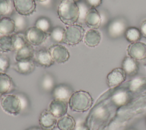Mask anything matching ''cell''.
<instances>
[{"label": "cell", "instance_id": "obj_11", "mask_svg": "<svg viewBox=\"0 0 146 130\" xmlns=\"http://www.w3.org/2000/svg\"><path fill=\"white\" fill-rule=\"evenodd\" d=\"M58 118L47 109L42 111L39 118L40 127L44 130H53L57 124Z\"/></svg>", "mask_w": 146, "mask_h": 130}, {"label": "cell", "instance_id": "obj_3", "mask_svg": "<svg viewBox=\"0 0 146 130\" xmlns=\"http://www.w3.org/2000/svg\"><path fill=\"white\" fill-rule=\"evenodd\" d=\"M23 105L24 104L21 98L17 95L7 94L3 95L1 99L2 109L5 112L10 115H18Z\"/></svg>", "mask_w": 146, "mask_h": 130}, {"label": "cell", "instance_id": "obj_19", "mask_svg": "<svg viewBox=\"0 0 146 130\" xmlns=\"http://www.w3.org/2000/svg\"><path fill=\"white\" fill-rule=\"evenodd\" d=\"M101 40V34L96 29H90L85 32L83 41L85 44L89 47L97 46Z\"/></svg>", "mask_w": 146, "mask_h": 130}, {"label": "cell", "instance_id": "obj_9", "mask_svg": "<svg viewBox=\"0 0 146 130\" xmlns=\"http://www.w3.org/2000/svg\"><path fill=\"white\" fill-rule=\"evenodd\" d=\"M127 75L122 68L116 67L107 76V84L110 88H115L121 84L126 79Z\"/></svg>", "mask_w": 146, "mask_h": 130}, {"label": "cell", "instance_id": "obj_7", "mask_svg": "<svg viewBox=\"0 0 146 130\" xmlns=\"http://www.w3.org/2000/svg\"><path fill=\"white\" fill-rule=\"evenodd\" d=\"M16 12L22 16H30L36 11L35 0H13Z\"/></svg>", "mask_w": 146, "mask_h": 130}, {"label": "cell", "instance_id": "obj_1", "mask_svg": "<svg viewBox=\"0 0 146 130\" xmlns=\"http://www.w3.org/2000/svg\"><path fill=\"white\" fill-rule=\"evenodd\" d=\"M57 14L64 25L69 26L75 24L79 18L78 5L73 0H62L58 6Z\"/></svg>", "mask_w": 146, "mask_h": 130}, {"label": "cell", "instance_id": "obj_35", "mask_svg": "<svg viewBox=\"0 0 146 130\" xmlns=\"http://www.w3.org/2000/svg\"><path fill=\"white\" fill-rule=\"evenodd\" d=\"M102 1L103 0H86V3L90 8H96L102 4Z\"/></svg>", "mask_w": 146, "mask_h": 130}, {"label": "cell", "instance_id": "obj_22", "mask_svg": "<svg viewBox=\"0 0 146 130\" xmlns=\"http://www.w3.org/2000/svg\"><path fill=\"white\" fill-rule=\"evenodd\" d=\"M35 51L33 46L27 43L21 48L16 51L15 59V61L27 60L33 59Z\"/></svg>", "mask_w": 146, "mask_h": 130}, {"label": "cell", "instance_id": "obj_41", "mask_svg": "<svg viewBox=\"0 0 146 130\" xmlns=\"http://www.w3.org/2000/svg\"><path fill=\"white\" fill-rule=\"evenodd\" d=\"M128 130H136V129H133V128H131V129H129Z\"/></svg>", "mask_w": 146, "mask_h": 130}, {"label": "cell", "instance_id": "obj_20", "mask_svg": "<svg viewBox=\"0 0 146 130\" xmlns=\"http://www.w3.org/2000/svg\"><path fill=\"white\" fill-rule=\"evenodd\" d=\"M15 32L14 19L9 17H3L0 19V36L12 35Z\"/></svg>", "mask_w": 146, "mask_h": 130}, {"label": "cell", "instance_id": "obj_18", "mask_svg": "<svg viewBox=\"0 0 146 130\" xmlns=\"http://www.w3.org/2000/svg\"><path fill=\"white\" fill-rule=\"evenodd\" d=\"M121 68L124 71L126 75L129 76L136 75L138 73L139 69L137 60L129 56H127L123 59Z\"/></svg>", "mask_w": 146, "mask_h": 130}, {"label": "cell", "instance_id": "obj_33", "mask_svg": "<svg viewBox=\"0 0 146 130\" xmlns=\"http://www.w3.org/2000/svg\"><path fill=\"white\" fill-rule=\"evenodd\" d=\"M10 0H0V17L5 16L11 12Z\"/></svg>", "mask_w": 146, "mask_h": 130}, {"label": "cell", "instance_id": "obj_39", "mask_svg": "<svg viewBox=\"0 0 146 130\" xmlns=\"http://www.w3.org/2000/svg\"><path fill=\"white\" fill-rule=\"evenodd\" d=\"M36 1H38L39 2H45V1H46L47 0H36Z\"/></svg>", "mask_w": 146, "mask_h": 130}, {"label": "cell", "instance_id": "obj_32", "mask_svg": "<svg viewBox=\"0 0 146 130\" xmlns=\"http://www.w3.org/2000/svg\"><path fill=\"white\" fill-rule=\"evenodd\" d=\"M10 66V59L4 54L0 55V73H5Z\"/></svg>", "mask_w": 146, "mask_h": 130}, {"label": "cell", "instance_id": "obj_29", "mask_svg": "<svg viewBox=\"0 0 146 130\" xmlns=\"http://www.w3.org/2000/svg\"><path fill=\"white\" fill-rule=\"evenodd\" d=\"M14 42V51H17L27 43L25 35L22 32H16L13 34Z\"/></svg>", "mask_w": 146, "mask_h": 130}, {"label": "cell", "instance_id": "obj_31", "mask_svg": "<svg viewBox=\"0 0 146 130\" xmlns=\"http://www.w3.org/2000/svg\"><path fill=\"white\" fill-rule=\"evenodd\" d=\"M54 84V79L51 75L46 74L43 76L41 82V86L44 90H52L55 87Z\"/></svg>", "mask_w": 146, "mask_h": 130}, {"label": "cell", "instance_id": "obj_21", "mask_svg": "<svg viewBox=\"0 0 146 130\" xmlns=\"http://www.w3.org/2000/svg\"><path fill=\"white\" fill-rule=\"evenodd\" d=\"M125 84L126 88L132 93L146 91V77L135 78L128 81Z\"/></svg>", "mask_w": 146, "mask_h": 130}, {"label": "cell", "instance_id": "obj_6", "mask_svg": "<svg viewBox=\"0 0 146 130\" xmlns=\"http://www.w3.org/2000/svg\"><path fill=\"white\" fill-rule=\"evenodd\" d=\"M127 28V23L124 18H116L109 23L107 32L111 38H117L125 34Z\"/></svg>", "mask_w": 146, "mask_h": 130}, {"label": "cell", "instance_id": "obj_27", "mask_svg": "<svg viewBox=\"0 0 146 130\" xmlns=\"http://www.w3.org/2000/svg\"><path fill=\"white\" fill-rule=\"evenodd\" d=\"M34 26L48 34L50 33L52 29L50 20L45 17H41L39 18L36 21Z\"/></svg>", "mask_w": 146, "mask_h": 130}, {"label": "cell", "instance_id": "obj_34", "mask_svg": "<svg viewBox=\"0 0 146 130\" xmlns=\"http://www.w3.org/2000/svg\"><path fill=\"white\" fill-rule=\"evenodd\" d=\"M78 6L79 8V18L78 21L82 20L84 22V18H85L86 15L90 9L87 7L88 5L86 4V3H80L79 4L78 3Z\"/></svg>", "mask_w": 146, "mask_h": 130}, {"label": "cell", "instance_id": "obj_25", "mask_svg": "<svg viewBox=\"0 0 146 130\" xmlns=\"http://www.w3.org/2000/svg\"><path fill=\"white\" fill-rule=\"evenodd\" d=\"M12 51H14L13 34L0 36V52L5 53Z\"/></svg>", "mask_w": 146, "mask_h": 130}, {"label": "cell", "instance_id": "obj_12", "mask_svg": "<svg viewBox=\"0 0 146 130\" xmlns=\"http://www.w3.org/2000/svg\"><path fill=\"white\" fill-rule=\"evenodd\" d=\"M128 56L136 60H141L146 59V44L137 42L131 43L127 47Z\"/></svg>", "mask_w": 146, "mask_h": 130}, {"label": "cell", "instance_id": "obj_43", "mask_svg": "<svg viewBox=\"0 0 146 130\" xmlns=\"http://www.w3.org/2000/svg\"><path fill=\"white\" fill-rule=\"evenodd\" d=\"M1 17H0V19H1Z\"/></svg>", "mask_w": 146, "mask_h": 130}, {"label": "cell", "instance_id": "obj_5", "mask_svg": "<svg viewBox=\"0 0 146 130\" xmlns=\"http://www.w3.org/2000/svg\"><path fill=\"white\" fill-rule=\"evenodd\" d=\"M26 39L33 46H37L43 43L50 34L45 32L35 26L29 27L25 33Z\"/></svg>", "mask_w": 146, "mask_h": 130}, {"label": "cell", "instance_id": "obj_4", "mask_svg": "<svg viewBox=\"0 0 146 130\" xmlns=\"http://www.w3.org/2000/svg\"><path fill=\"white\" fill-rule=\"evenodd\" d=\"M85 30L79 24H73L68 26L65 29L62 43L68 46H74L79 44L83 39Z\"/></svg>", "mask_w": 146, "mask_h": 130}, {"label": "cell", "instance_id": "obj_42", "mask_svg": "<svg viewBox=\"0 0 146 130\" xmlns=\"http://www.w3.org/2000/svg\"><path fill=\"white\" fill-rule=\"evenodd\" d=\"M145 124H146V120H145Z\"/></svg>", "mask_w": 146, "mask_h": 130}, {"label": "cell", "instance_id": "obj_23", "mask_svg": "<svg viewBox=\"0 0 146 130\" xmlns=\"http://www.w3.org/2000/svg\"><path fill=\"white\" fill-rule=\"evenodd\" d=\"M76 124L74 118L71 115L66 113L58 119L56 125L59 130H73Z\"/></svg>", "mask_w": 146, "mask_h": 130}, {"label": "cell", "instance_id": "obj_40", "mask_svg": "<svg viewBox=\"0 0 146 130\" xmlns=\"http://www.w3.org/2000/svg\"><path fill=\"white\" fill-rule=\"evenodd\" d=\"M73 1H74L75 2H76V3H78V2H79L81 0H73Z\"/></svg>", "mask_w": 146, "mask_h": 130}, {"label": "cell", "instance_id": "obj_17", "mask_svg": "<svg viewBox=\"0 0 146 130\" xmlns=\"http://www.w3.org/2000/svg\"><path fill=\"white\" fill-rule=\"evenodd\" d=\"M35 63L33 59L17 62L13 64L12 68L22 75H29L35 70Z\"/></svg>", "mask_w": 146, "mask_h": 130}, {"label": "cell", "instance_id": "obj_8", "mask_svg": "<svg viewBox=\"0 0 146 130\" xmlns=\"http://www.w3.org/2000/svg\"><path fill=\"white\" fill-rule=\"evenodd\" d=\"M54 62L59 64L64 63L70 58V55L67 48L60 44H55L48 48Z\"/></svg>", "mask_w": 146, "mask_h": 130}, {"label": "cell", "instance_id": "obj_13", "mask_svg": "<svg viewBox=\"0 0 146 130\" xmlns=\"http://www.w3.org/2000/svg\"><path fill=\"white\" fill-rule=\"evenodd\" d=\"M132 94L127 88H120L113 92L111 99L115 105L120 107L131 101L132 98Z\"/></svg>", "mask_w": 146, "mask_h": 130}, {"label": "cell", "instance_id": "obj_24", "mask_svg": "<svg viewBox=\"0 0 146 130\" xmlns=\"http://www.w3.org/2000/svg\"><path fill=\"white\" fill-rule=\"evenodd\" d=\"M13 86L11 78L6 73H0V96L10 92Z\"/></svg>", "mask_w": 146, "mask_h": 130}, {"label": "cell", "instance_id": "obj_36", "mask_svg": "<svg viewBox=\"0 0 146 130\" xmlns=\"http://www.w3.org/2000/svg\"><path fill=\"white\" fill-rule=\"evenodd\" d=\"M73 130H90L88 125L84 122H78L76 124V125Z\"/></svg>", "mask_w": 146, "mask_h": 130}, {"label": "cell", "instance_id": "obj_14", "mask_svg": "<svg viewBox=\"0 0 146 130\" xmlns=\"http://www.w3.org/2000/svg\"><path fill=\"white\" fill-rule=\"evenodd\" d=\"M72 88L67 84H59L55 86L52 90V95L54 99L68 101L70 97L74 93Z\"/></svg>", "mask_w": 146, "mask_h": 130}, {"label": "cell", "instance_id": "obj_38", "mask_svg": "<svg viewBox=\"0 0 146 130\" xmlns=\"http://www.w3.org/2000/svg\"><path fill=\"white\" fill-rule=\"evenodd\" d=\"M26 130H44L40 127H37V126H34V127H31L29 128H27Z\"/></svg>", "mask_w": 146, "mask_h": 130}, {"label": "cell", "instance_id": "obj_2", "mask_svg": "<svg viewBox=\"0 0 146 130\" xmlns=\"http://www.w3.org/2000/svg\"><path fill=\"white\" fill-rule=\"evenodd\" d=\"M93 101V98L88 92L78 90L74 92L68 103L71 111L76 112H84L91 107Z\"/></svg>", "mask_w": 146, "mask_h": 130}, {"label": "cell", "instance_id": "obj_26", "mask_svg": "<svg viewBox=\"0 0 146 130\" xmlns=\"http://www.w3.org/2000/svg\"><path fill=\"white\" fill-rule=\"evenodd\" d=\"M124 35L126 39L131 43L139 42L142 36L140 29L133 26L128 27Z\"/></svg>", "mask_w": 146, "mask_h": 130}, {"label": "cell", "instance_id": "obj_37", "mask_svg": "<svg viewBox=\"0 0 146 130\" xmlns=\"http://www.w3.org/2000/svg\"><path fill=\"white\" fill-rule=\"evenodd\" d=\"M140 30L141 34V35L146 38V19L143 21L140 25Z\"/></svg>", "mask_w": 146, "mask_h": 130}, {"label": "cell", "instance_id": "obj_28", "mask_svg": "<svg viewBox=\"0 0 146 130\" xmlns=\"http://www.w3.org/2000/svg\"><path fill=\"white\" fill-rule=\"evenodd\" d=\"M64 31V28L59 26H55L52 29L50 33V36L53 41L56 43H61L63 42Z\"/></svg>", "mask_w": 146, "mask_h": 130}, {"label": "cell", "instance_id": "obj_15", "mask_svg": "<svg viewBox=\"0 0 146 130\" xmlns=\"http://www.w3.org/2000/svg\"><path fill=\"white\" fill-rule=\"evenodd\" d=\"M84 22L87 26L91 29L99 28L102 23V18L96 8H90L86 15Z\"/></svg>", "mask_w": 146, "mask_h": 130}, {"label": "cell", "instance_id": "obj_16", "mask_svg": "<svg viewBox=\"0 0 146 130\" xmlns=\"http://www.w3.org/2000/svg\"><path fill=\"white\" fill-rule=\"evenodd\" d=\"M68 104L66 101L54 99L48 105V109L56 117L59 119L67 113Z\"/></svg>", "mask_w": 146, "mask_h": 130}, {"label": "cell", "instance_id": "obj_10", "mask_svg": "<svg viewBox=\"0 0 146 130\" xmlns=\"http://www.w3.org/2000/svg\"><path fill=\"white\" fill-rule=\"evenodd\" d=\"M33 60L35 63L45 68L51 67L55 63L48 50L43 48L35 51Z\"/></svg>", "mask_w": 146, "mask_h": 130}, {"label": "cell", "instance_id": "obj_30", "mask_svg": "<svg viewBox=\"0 0 146 130\" xmlns=\"http://www.w3.org/2000/svg\"><path fill=\"white\" fill-rule=\"evenodd\" d=\"M13 19L15 22V32H21L23 31L27 26V21L24 16L18 14L17 15H16L14 18Z\"/></svg>", "mask_w": 146, "mask_h": 130}]
</instances>
